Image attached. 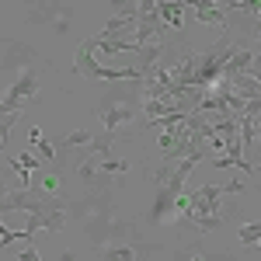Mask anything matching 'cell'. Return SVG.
Instances as JSON below:
<instances>
[{"label": "cell", "instance_id": "11", "mask_svg": "<svg viewBox=\"0 0 261 261\" xmlns=\"http://www.w3.org/2000/svg\"><path fill=\"white\" fill-rule=\"evenodd\" d=\"M35 150H39V161H53V157H56V150H53V143H45V140H39L35 143Z\"/></svg>", "mask_w": 261, "mask_h": 261}, {"label": "cell", "instance_id": "8", "mask_svg": "<svg viewBox=\"0 0 261 261\" xmlns=\"http://www.w3.org/2000/svg\"><path fill=\"white\" fill-rule=\"evenodd\" d=\"M98 171L112 178V174H129V171H133V164L122 161V157H101V161H98Z\"/></svg>", "mask_w": 261, "mask_h": 261}, {"label": "cell", "instance_id": "3", "mask_svg": "<svg viewBox=\"0 0 261 261\" xmlns=\"http://www.w3.org/2000/svg\"><path fill=\"white\" fill-rule=\"evenodd\" d=\"M73 21V4H35L28 7V24H63Z\"/></svg>", "mask_w": 261, "mask_h": 261}, {"label": "cell", "instance_id": "2", "mask_svg": "<svg viewBox=\"0 0 261 261\" xmlns=\"http://www.w3.org/2000/svg\"><path fill=\"white\" fill-rule=\"evenodd\" d=\"M0 45H4V63H0V94L7 91V84L14 81L18 73H24L28 66H35V63H45L28 45V42H18V39H0Z\"/></svg>", "mask_w": 261, "mask_h": 261}, {"label": "cell", "instance_id": "12", "mask_svg": "<svg viewBox=\"0 0 261 261\" xmlns=\"http://www.w3.org/2000/svg\"><path fill=\"white\" fill-rule=\"evenodd\" d=\"M14 261H42V258H39V251H35V247L28 244V247H24V251H21V254H18Z\"/></svg>", "mask_w": 261, "mask_h": 261}, {"label": "cell", "instance_id": "5", "mask_svg": "<svg viewBox=\"0 0 261 261\" xmlns=\"http://www.w3.org/2000/svg\"><path fill=\"white\" fill-rule=\"evenodd\" d=\"M185 11H192L195 21H205V24H220V28H226V4L199 0V4H185Z\"/></svg>", "mask_w": 261, "mask_h": 261}, {"label": "cell", "instance_id": "7", "mask_svg": "<svg viewBox=\"0 0 261 261\" xmlns=\"http://www.w3.org/2000/svg\"><path fill=\"white\" fill-rule=\"evenodd\" d=\"M237 136H241L244 150H254V146H258V119L241 115V119H237Z\"/></svg>", "mask_w": 261, "mask_h": 261}, {"label": "cell", "instance_id": "10", "mask_svg": "<svg viewBox=\"0 0 261 261\" xmlns=\"http://www.w3.org/2000/svg\"><path fill=\"white\" fill-rule=\"evenodd\" d=\"M18 164H21V167H28L32 174H35V171H39V167H42V161H39V157H35V153H28V150H24V153H21V157H18Z\"/></svg>", "mask_w": 261, "mask_h": 261}, {"label": "cell", "instance_id": "4", "mask_svg": "<svg viewBox=\"0 0 261 261\" xmlns=\"http://www.w3.org/2000/svg\"><path fill=\"white\" fill-rule=\"evenodd\" d=\"M181 195V192H178ZM167 185L157 188V199H153V209H150V226H164V223H171V209H174V199H178Z\"/></svg>", "mask_w": 261, "mask_h": 261}, {"label": "cell", "instance_id": "6", "mask_svg": "<svg viewBox=\"0 0 261 261\" xmlns=\"http://www.w3.org/2000/svg\"><path fill=\"white\" fill-rule=\"evenodd\" d=\"M94 140V133L91 129H73V133H66L60 143H53V150L56 153H70V150H84L87 143Z\"/></svg>", "mask_w": 261, "mask_h": 261}, {"label": "cell", "instance_id": "9", "mask_svg": "<svg viewBox=\"0 0 261 261\" xmlns=\"http://www.w3.org/2000/svg\"><path fill=\"white\" fill-rule=\"evenodd\" d=\"M237 237H241V244H251V247H254V244L261 241V226H258V223H241Z\"/></svg>", "mask_w": 261, "mask_h": 261}, {"label": "cell", "instance_id": "13", "mask_svg": "<svg viewBox=\"0 0 261 261\" xmlns=\"http://www.w3.org/2000/svg\"><path fill=\"white\" fill-rule=\"evenodd\" d=\"M28 140H32V146H35V143L42 140V129H35V125H32V129H28Z\"/></svg>", "mask_w": 261, "mask_h": 261}, {"label": "cell", "instance_id": "1", "mask_svg": "<svg viewBox=\"0 0 261 261\" xmlns=\"http://www.w3.org/2000/svg\"><path fill=\"white\" fill-rule=\"evenodd\" d=\"M140 81H119L112 84L101 101L94 105V115H98L101 129L105 133H115L119 140H136V133H143V115H140Z\"/></svg>", "mask_w": 261, "mask_h": 261}]
</instances>
